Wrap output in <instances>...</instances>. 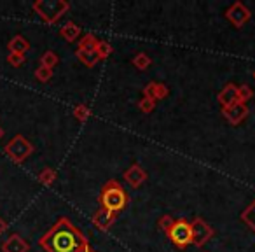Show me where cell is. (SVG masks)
<instances>
[{
    "label": "cell",
    "instance_id": "1",
    "mask_svg": "<svg viewBox=\"0 0 255 252\" xmlns=\"http://www.w3.org/2000/svg\"><path fill=\"white\" fill-rule=\"evenodd\" d=\"M39 244L46 252H81L86 247L84 237L68 219L58 221Z\"/></svg>",
    "mask_w": 255,
    "mask_h": 252
},
{
    "label": "cell",
    "instance_id": "2",
    "mask_svg": "<svg viewBox=\"0 0 255 252\" xmlns=\"http://www.w3.org/2000/svg\"><path fill=\"white\" fill-rule=\"evenodd\" d=\"M4 151H5V154L14 161V163H21L23 160H26V158L32 154L33 147H32V144L25 139V137L16 135L11 142H7V146L4 147Z\"/></svg>",
    "mask_w": 255,
    "mask_h": 252
},
{
    "label": "cell",
    "instance_id": "3",
    "mask_svg": "<svg viewBox=\"0 0 255 252\" xmlns=\"http://www.w3.org/2000/svg\"><path fill=\"white\" fill-rule=\"evenodd\" d=\"M102 202H103V207L112 214L124 207V203H126V195H124V191L119 186L110 184L109 188H105V191H103Z\"/></svg>",
    "mask_w": 255,
    "mask_h": 252
},
{
    "label": "cell",
    "instance_id": "4",
    "mask_svg": "<svg viewBox=\"0 0 255 252\" xmlns=\"http://www.w3.org/2000/svg\"><path fill=\"white\" fill-rule=\"evenodd\" d=\"M170 238L178 245V247H185L187 244H191L194 238V231H192L191 224L185 221H178L173 224V228L170 230Z\"/></svg>",
    "mask_w": 255,
    "mask_h": 252
},
{
    "label": "cell",
    "instance_id": "5",
    "mask_svg": "<svg viewBox=\"0 0 255 252\" xmlns=\"http://www.w3.org/2000/svg\"><path fill=\"white\" fill-rule=\"evenodd\" d=\"M26 251H28V244L19 235H11L2 244V252H26Z\"/></svg>",
    "mask_w": 255,
    "mask_h": 252
},
{
    "label": "cell",
    "instance_id": "6",
    "mask_svg": "<svg viewBox=\"0 0 255 252\" xmlns=\"http://www.w3.org/2000/svg\"><path fill=\"white\" fill-rule=\"evenodd\" d=\"M7 47H9V51H11V54H23L28 49V42H26L21 35H16L14 39L7 44Z\"/></svg>",
    "mask_w": 255,
    "mask_h": 252
},
{
    "label": "cell",
    "instance_id": "7",
    "mask_svg": "<svg viewBox=\"0 0 255 252\" xmlns=\"http://www.w3.org/2000/svg\"><path fill=\"white\" fill-rule=\"evenodd\" d=\"M245 221H247V223L250 224L252 230L255 231V203L247 210V214H245Z\"/></svg>",
    "mask_w": 255,
    "mask_h": 252
},
{
    "label": "cell",
    "instance_id": "8",
    "mask_svg": "<svg viewBox=\"0 0 255 252\" xmlns=\"http://www.w3.org/2000/svg\"><path fill=\"white\" fill-rule=\"evenodd\" d=\"M23 60H25V56H23V54H9V56H7V61L11 65H14V67H19V65L23 63Z\"/></svg>",
    "mask_w": 255,
    "mask_h": 252
},
{
    "label": "cell",
    "instance_id": "9",
    "mask_svg": "<svg viewBox=\"0 0 255 252\" xmlns=\"http://www.w3.org/2000/svg\"><path fill=\"white\" fill-rule=\"evenodd\" d=\"M5 230H7V224H5V221L0 217V235L5 233Z\"/></svg>",
    "mask_w": 255,
    "mask_h": 252
},
{
    "label": "cell",
    "instance_id": "10",
    "mask_svg": "<svg viewBox=\"0 0 255 252\" xmlns=\"http://www.w3.org/2000/svg\"><path fill=\"white\" fill-rule=\"evenodd\" d=\"M81 252H93V251H91V249H89V247H88V245H86V247H84V249H82V251H81Z\"/></svg>",
    "mask_w": 255,
    "mask_h": 252
},
{
    "label": "cell",
    "instance_id": "11",
    "mask_svg": "<svg viewBox=\"0 0 255 252\" xmlns=\"http://www.w3.org/2000/svg\"><path fill=\"white\" fill-rule=\"evenodd\" d=\"M4 137V130H2V126H0V139Z\"/></svg>",
    "mask_w": 255,
    "mask_h": 252
}]
</instances>
